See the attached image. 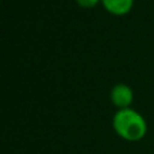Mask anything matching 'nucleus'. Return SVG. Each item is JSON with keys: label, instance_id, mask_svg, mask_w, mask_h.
<instances>
[{"label": "nucleus", "instance_id": "f257e3e1", "mask_svg": "<svg viewBox=\"0 0 154 154\" xmlns=\"http://www.w3.org/2000/svg\"><path fill=\"white\" fill-rule=\"evenodd\" d=\"M112 128L118 137L127 142H138L147 133L146 119L134 108L118 109L112 116Z\"/></svg>", "mask_w": 154, "mask_h": 154}, {"label": "nucleus", "instance_id": "20e7f679", "mask_svg": "<svg viewBox=\"0 0 154 154\" xmlns=\"http://www.w3.org/2000/svg\"><path fill=\"white\" fill-rule=\"evenodd\" d=\"M76 3L81 8H87V10H89V8L96 7L99 3H101V0H76Z\"/></svg>", "mask_w": 154, "mask_h": 154}, {"label": "nucleus", "instance_id": "7ed1b4c3", "mask_svg": "<svg viewBox=\"0 0 154 154\" xmlns=\"http://www.w3.org/2000/svg\"><path fill=\"white\" fill-rule=\"evenodd\" d=\"M104 10L112 15H126L131 11L134 0H101Z\"/></svg>", "mask_w": 154, "mask_h": 154}, {"label": "nucleus", "instance_id": "f03ea898", "mask_svg": "<svg viewBox=\"0 0 154 154\" xmlns=\"http://www.w3.org/2000/svg\"><path fill=\"white\" fill-rule=\"evenodd\" d=\"M109 100L118 109L130 108L134 100V92L127 84H115L109 92Z\"/></svg>", "mask_w": 154, "mask_h": 154}]
</instances>
